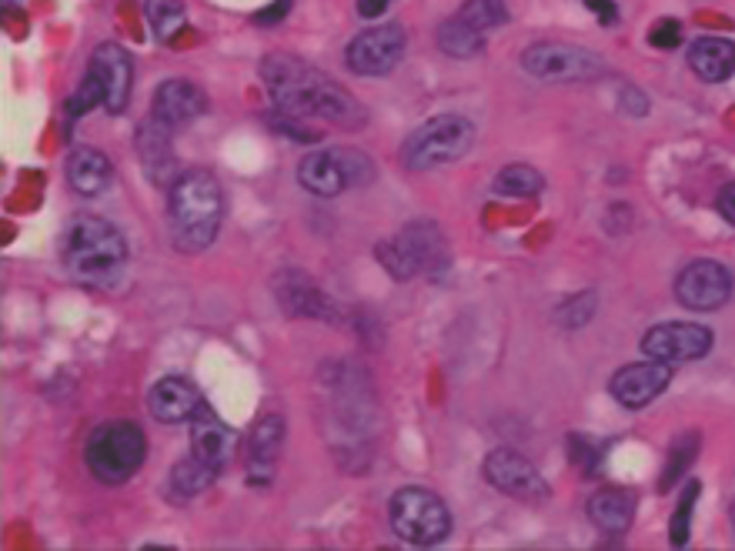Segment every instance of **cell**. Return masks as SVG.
Returning <instances> with one entry per match:
<instances>
[{
  "label": "cell",
  "mask_w": 735,
  "mask_h": 551,
  "mask_svg": "<svg viewBox=\"0 0 735 551\" xmlns=\"http://www.w3.org/2000/svg\"><path fill=\"white\" fill-rule=\"evenodd\" d=\"M225 218V194L211 171H184L168 194V225L177 251H205L215 244Z\"/></svg>",
  "instance_id": "obj_3"
},
{
  "label": "cell",
  "mask_w": 735,
  "mask_h": 551,
  "mask_svg": "<svg viewBox=\"0 0 735 551\" xmlns=\"http://www.w3.org/2000/svg\"><path fill=\"white\" fill-rule=\"evenodd\" d=\"M171 127L161 124L158 117H151L148 124L138 127V151H141V164L151 174V181H164L168 171L174 168V154H171Z\"/></svg>",
  "instance_id": "obj_25"
},
{
  "label": "cell",
  "mask_w": 735,
  "mask_h": 551,
  "mask_svg": "<svg viewBox=\"0 0 735 551\" xmlns=\"http://www.w3.org/2000/svg\"><path fill=\"white\" fill-rule=\"evenodd\" d=\"M542 187H545V177L531 164H508L495 177V191L505 197H535Z\"/></svg>",
  "instance_id": "obj_27"
},
{
  "label": "cell",
  "mask_w": 735,
  "mask_h": 551,
  "mask_svg": "<svg viewBox=\"0 0 735 551\" xmlns=\"http://www.w3.org/2000/svg\"><path fill=\"white\" fill-rule=\"evenodd\" d=\"M676 445H679V448L673 451V461L665 464L662 489H668V485H673V481H676V478L682 474V468H686V464H689V461L696 458V435H689L686 441H676Z\"/></svg>",
  "instance_id": "obj_33"
},
{
  "label": "cell",
  "mask_w": 735,
  "mask_h": 551,
  "mask_svg": "<svg viewBox=\"0 0 735 551\" xmlns=\"http://www.w3.org/2000/svg\"><path fill=\"white\" fill-rule=\"evenodd\" d=\"M458 18L485 34V31L502 27L508 21V8H505V0H464V8L458 11Z\"/></svg>",
  "instance_id": "obj_29"
},
{
  "label": "cell",
  "mask_w": 735,
  "mask_h": 551,
  "mask_svg": "<svg viewBox=\"0 0 735 551\" xmlns=\"http://www.w3.org/2000/svg\"><path fill=\"white\" fill-rule=\"evenodd\" d=\"M696 495H699V485L692 481V485L686 489V495H682V505L673 515V535H668V541H673V544H686L689 541V518H692V508H696Z\"/></svg>",
  "instance_id": "obj_32"
},
{
  "label": "cell",
  "mask_w": 735,
  "mask_h": 551,
  "mask_svg": "<svg viewBox=\"0 0 735 551\" xmlns=\"http://www.w3.org/2000/svg\"><path fill=\"white\" fill-rule=\"evenodd\" d=\"M394 4V0H355V8H358V14L361 18H368V21H375V18H381V14H388V8Z\"/></svg>",
  "instance_id": "obj_39"
},
{
  "label": "cell",
  "mask_w": 735,
  "mask_h": 551,
  "mask_svg": "<svg viewBox=\"0 0 735 551\" xmlns=\"http://www.w3.org/2000/svg\"><path fill=\"white\" fill-rule=\"evenodd\" d=\"M145 14H148V24H151L158 41H174L177 31L187 21V11H184L181 0H148Z\"/></svg>",
  "instance_id": "obj_28"
},
{
  "label": "cell",
  "mask_w": 735,
  "mask_h": 551,
  "mask_svg": "<svg viewBox=\"0 0 735 551\" xmlns=\"http://www.w3.org/2000/svg\"><path fill=\"white\" fill-rule=\"evenodd\" d=\"M582 4H585L601 24H616V21H619V8L612 4V0H582Z\"/></svg>",
  "instance_id": "obj_36"
},
{
  "label": "cell",
  "mask_w": 735,
  "mask_h": 551,
  "mask_svg": "<svg viewBox=\"0 0 735 551\" xmlns=\"http://www.w3.org/2000/svg\"><path fill=\"white\" fill-rule=\"evenodd\" d=\"M668 381H673V365L648 358V361L619 368V371L612 375V381H609V391H612V398H616L622 407L639 411V407L652 404V401L668 388Z\"/></svg>",
  "instance_id": "obj_14"
},
{
  "label": "cell",
  "mask_w": 735,
  "mask_h": 551,
  "mask_svg": "<svg viewBox=\"0 0 735 551\" xmlns=\"http://www.w3.org/2000/svg\"><path fill=\"white\" fill-rule=\"evenodd\" d=\"M405 47H409V34H405V27L384 21V24H378V27L361 31V34L348 44L345 60H348L352 71L361 74V78H384V74L394 71L398 60L405 57Z\"/></svg>",
  "instance_id": "obj_11"
},
{
  "label": "cell",
  "mask_w": 735,
  "mask_h": 551,
  "mask_svg": "<svg viewBox=\"0 0 735 551\" xmlns=\"http://www.w3.org/2000/svg\"><path fill=\"white\" fill-rule=\"evenodd\" d=\"M485 478H489V485H495L498 492H505L518 502H549V495H552L549 481L539 474V468L512 448H495L485 458Z\"/></svg>",
  "instance_id": "obj_13"
},
{
  "label": "cell",
  "mask_w": 735,
  "mask_h": 551,
  "mask_svg": "<svg viewBox=\"0 0 735 551\" xmlns=\"http://www.w3.org/2000/svg\"><path fill=\"white\" fill-rule=\"evenodd\" d=\"M275 298L291 318H318V321H338L334 305L318 291V285L298 267H285L275 274Z\"/></svg>",
  "instance_id": "obj_15"
},
{
  "label": "cell",
  "mask_w": 735,
  "mask_h": 551,
  "mask_svg": "<svg viewBox=\"0 0 735 551\" xmlns=\"http://www.w3.org/2000/svg\"><path fill=\"white\" fill-rule=\"evenodd\" d=\"M728 515H732V525H735V502H732V508H728Z\"/></svg>",
  "instance_id": "obj_40"
},
{
  "label": "cell",
  "mask_w": 735,
  "mask_h": 551,
  "mask_svg": "<svg viewBox=\"0 0 735 551\" xmlns=\"http://www.w3.org/2000/svg\"><path fill=\"white\" fill-rule=\"evenodd\" d=\"M475 145V124L461 114H438L418 124L405 148H401V161L409 171H435L445 164L461 161Z\"/></svg>",
  "instance_id": "obj_4"
},
{
  "label": "cell",
  "mask_w": 735,
  "mask_h": 551,
  "mask_svg": "<svg viewBox=\"0 0 735 551\" xmlns=\"http://www.w3.org/2000/svg\"><path fill=\"white\" fill-rule=\"evenodd\" d=\"M732 291L735 278L719 261H692L676 278V298L689 311H719L722 305L732 301Z\"/></svg>",
  "instance_id": "obj_12"
},
{
  "label": "cell",
  "mask_w": 735,
  "mask_h": 551,
  "mask_svg": "<svg viewBox=\"0 0 735 551\" xmlns=\"http://www.w3.org/2000/svg\"><path fill=\"white\" fill-rule=\"evenodd\" d=\"M622 97H625V101H622V107H625L629 114L642 117V114L648 111V101H645V94H642L639 88H625V91H622Z\"/></svg>",
  "instance_id": "obj_38"
},
{
  "label": "cell",
  "mask_w": 735,
  "mask_h": 551,
  "mask_svg": "<svg viewBox=\"0 0 735 551\" xmlns=\"http://www.w3.org/2000/svg\"><path fill=\"white\" fill-rule=\"evenodd\" d=\"M689 71L705 84H725L735 74V41L728 37H696L686 50Z\"/></svg>",
  "instance_id": "obj_20"
},
{
  "label": "cell",
  "mask_w": 735,
  "mask_h": 551,
  "mask_svg": "<svg viewBox=\"0 0 735 551\" xmlns=\"http://www.w3.org/2000/svg\"><path fill=\"white\" fill-rule=\"evenodd\" d=\"M282 441H285V418L278 411H267L251 428V445H248V471H251L248 478L254 485H267V481L275 478Z\"/></svg>",
  "instance_id": "obj_17"
},
{
  "label": "cell",
  "mask_w": 735,
  "mask_h": 551,
  "mask_svg": "<svg viewBox=\"0 0 735 551\" xmlns=\"http://www.w3.org/2000/svg\"><path fill=\"white\" fill-rule=\"evenodd\" d=\"M715 334L696 321H662L642 334V352L665 365H689L712 352Z\"/></svg>",
  "instance_id": "obj_10"
},
{
  "label": "cell",
  "mask_w": 735,
  "mask_h": 551,
  "mask_svg": "<svg viewBox=\"0 0 735 551\" xmlns=\"http://www.w3.org/2000/svg\"><path fill=\"white\" fill-rule=\"evenodd\" d=\"M238 448V435L231 428H225L218 418L205 415L194 418L191 425V455H197L205 464H211L215 471H225L234 458Z\"/></svg>",
  "instance_id": "obj_21"
},
{
  "label": "cell",
  "mask_w": 735,
  "mask_h": 551,
  "mask_svg": "<svg viewBox=\"0 0 735 551\" xmlns=\"http://www.w3.org/2000/svg\"><path fill=\"white\" fill-rule=\"evenodd\" d=\"M588 518L595 528L609 531V535H622L632 528L635 518V495L625 489H601L588 498Z\"/></svg>",
  "instance_id": "obj_22"
},
{
  "label": "cell",
  "mask_w": 735,
  "mask_h": 551,
  "mask_svg": "<svg viewBox=\"0 0 735 551\" xmlns=\"http://www.w3.org/2000/svg\"><path fill=\"white\" fill-rule=\"evenodd\" d=\"M435 41H438V50L455 57V60H468V57L482 54V47H485V34L479 27H472L468 21H461V18L441 21Z\"/></svg>",
  "instance_id": "obj_26"
},
{
  "label": "cell",
  "mask_w": 735,
  "mask_h": 551,
  "mask_svg": "<svg viewBox=\"0 0 735 551\" xmlns=\"http://www.w3.org/2000/svg\"><path fill=\"white\" fill-rule=\"evenodd\" d=\"M111 177H114V168H111L107 154L97 148H78L71 154V161H67V181H71V187L84 197L107 191Z\"/></svg>",
  "instance_id": "obj_23"
},
{
  "label": "cell",
  "mask_w": 735,
  "mask_h": 551,
  "mask_svg": "<svg viewBox=\"0 0 735 551\" xmlns=\"http://www.w3.org/2000/svg\"><path fill=\"white\" fill-rule=\"evenodd\" d=\"M288 11H291V0H278V4L257 11V14H254V24H278V21H285Z\"/></svg>",
  "instance_id": "obj_37"
},
{
  "label": "cell",
  "mask_w": 735,
  "mask_h": 551,
  "mask_svg": "<svg viewBox=\"0 0 735 551\" xmlns=\"http://www.w3.org/2000/svg\"><path fill=\"white\" fill-rule=\"evenodd\" d=\"M97 104H104V88H101V81L88 71V78L81 81V88L74 91V97L67 101V114H71V117H81V114H88V111L97 107Z\"/></svg>",
  "instance_id": "obj_31"
},
{
  "label": "cell",
  "mask_w": 735,
  "mask_h": 551,
  "mask_svg": "<svg viewBox=\"0 0 735 551\" xmlns=\"http://www.w3.org/2000/svg\"><path fill=\"white\" fill-rule=\"evenodd\" d=\"M57 248L67 278L84 288L114 285L127 264L124 234L97 215H74L64 225Z\"/></svg>",
  "instance_id": "obj_2"
},
{
  "label": "cell",
  "mask_w": 735,
  "mask_h": 551,
  "mask_svg": "<svg viewBox=\"0 0 735 551\" xmlns=\"http://www.w3.org/2000/svg\"><path fill=\"white\" fill-rule=\"evenodd\" d=\"M521 71L542 84H578L606 74V60L578 44L539 41L521 50Z\"/></svg>",
  "instance_id": "obj_7"
},
{
  "label": "cell",
  "mask_w": 735,
  "mask_h": 551,
  "mask_svg": "<svg viewBox=\"0 0 735 551\" xmlns=\"http://www.w3.org/2000/svg\"><path fill=\"white\" fill-rule=\"evenodd\" d=\"M648 44L662 47V50H673L682 44V24L679 21H662L658 27L648 31Z\"/></svg>",
  "instance_id": "obj_34"
},
{
  "label": "cell",
  "mask_w": 735,
  "mask_h": 551,
  "mask_svg": "<svg viewBox=\"0 0 735 551\" xmlns=\"http://www.w3.org/2000/svg\"><path fill=\"white\" fill-rule=\"evenodd\" d=\"M205 107H208L205 91L191 81L171 78V81L158 84L154 101H151V117H158L168 127H181V124H191L194 117L205 114Z\"/></svg>",
  "instance_id": "obj_18"
},
{
  "label": "cell",
  "mask_w": 735,
  "mask_h": 551,
  "mask_svg": "<svg viewBox=\"0 0 735 551\" xmlns=\"http://www.w3.org/2000/svg\"><path fill=\"white\" fill-rule=\"evenodd\" d=\"M91 74L101 81L104 88V107L111 114H120L127 107L130 97V84H134V64L130 54L120 44H97L91 54Z\"/></svg>",
  "instance_id": "obj_16"
},
{
  "label": "cell",
  "mask_w": 735,
  "mask_h": 551,
  "mask_svg": "<svg viewBox=\"0 0 735 551\" xmlns=\"http://www.w3.org/2000/svg\"><path fill=\"white\" fill-rule=\"evenodd\" d=\"M148 458V438L138 425L130 422H107L97 425L88 438L84 461L91 474L104 485H124Z\"/></svg>",
  "instance_id": "obj_5"
},
{
  "label": "cell",
  "mask_w": 735,
  "mask_h": 551,
  "mask_svg": "<svg viewBox=\"0 0 735 551\" xmlns=\"http://www.w3.org/2000/svg\"><path fill=\"white\" fill-rule=\"evenodd\" d=\"M261 81L272 94L275 107L301 117V120H328L338 127H365V107L345 91L338 81L321 74L318 67L305 64L295 54H264L261 60Z\"/></svg>",
  "instance_id": "obj_1"
},
{
  "label": "cell",
  "mask_w": 735,
  "mask_h": 551,
  "mask_svg": "<svg viewBox=\"0 0 735 551\" xmlns=\"http://www.w3.org/2000/svg\"><path fill=\"white\" fill-rule=\"evenodd\" d=\"M595 311H598V295L595 291H582V295H575V298H569L565 305L555 308V321L562 328H582V324H588L595 318Z\"/></svg>",
  "instance_id": "obj_30"
},
{
  "label": "cell",
  "mask_w": 735,
  "mask_h": 551,
  "mask_svg": "<svg viewBox=\"0 0 735 551\" xmlns=\"http://www.w3.org/2000/svg\"><path fill=\"white\" fill-rule=\"evenodd\" d=\"M148 407L151 415L161 422V425H181V422H191L197 418L200 411V391L187 381V378H161L151 394H148Z\"/></svg>",
  "instance_id": "obj_19"
},
{
  "label": "cell",
  "mask_w": 735,
  "mask_h": 551,
  "mask_svg": "<svg viewBox=\"0 0 735 551\" xmlns=\"http://www.w3.org/2000/svg\"><path fill=\"white\" fill-rule=\"evenodd\" d=\"M388 518H391V531L401 541H412V544H438L451 531L448 505L435 492H428V489H401V492H394Z\"/></svg>",
  "instance_id": "obj_9"
},
{
  "label": "cell",
  "mask_w": 735,
  "mask_h": 551,
  "mask_svg": "<svg viewBox=\"0 0 735 551\" xmlns=\"http://www.w3.org/2000/svg\"><path fill=\"white\" fill-rule=\"evenodd\" d=\"M715 208H719V215L735 228V181L722 184V191H719V197H715Z\"/></svg>",
  "instance_id": "obj_35"
},
{
  "label": "cell",
  "mask_w": 735,
  "mask_h": 551,
  "mask_svg": "<svg viewBox=\"0 0 735 551\" xmlns=\"http://www.w3.org/2000/svg\"><path fill=\"white\" fill-rule=\"evenodd\" d=\"M378 261L394 282H409L418 274H432L438 264L448 261V248L441 238V228L432 221L405 225L398 234L378 244Z\"/></svg>",
  "instance_id": "obj_6"
},
{
  "label": "cell",
  "mask_w": 735,
  "mask_h": 551,
  "mask_svg": "<svg viewBox=\"0 0 735 551\" xmlns=\"http://www.w3.org/2000/svg\"><path fill=\"white\" fill-rule=\"evenodd\" d=\"M375 177V164L368 154L355 148H328V151H311L298 164V181L318 197H334L345 187H365Z\"/></svg>",
  "instance_id": "obj_8"
},
{
  "label": "cell",
  "mask_w": 735,
  "mask_h": 551,
  "mask_svg": "<svg viewBox=\"0 0 735 551\" xmlns=\"http://www.w3.org/2000/svg\"><path fill=\"white\" fill-rule=\"evenodd\" d=\"M221 471H215L211 464H205L197 455H187V458H181L174 468H171V474H168V498L171 502H177V505H184V502H191V498H197L200 492H208L211 485H215V478H218Z\"/></svg>",
  "instance_id": "obj_24"
}]
</instances>
